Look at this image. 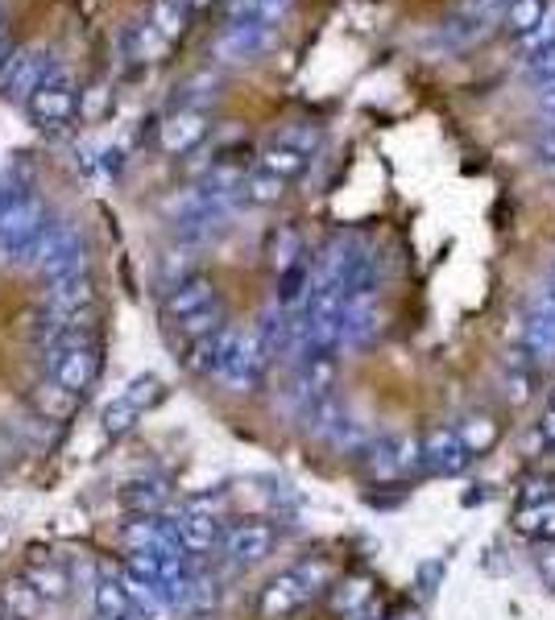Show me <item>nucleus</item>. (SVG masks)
Returning a JSON list of instances; mask_svg holds the SVG:
<instances>
[{
    "instance_id": "obj_1",
    "label": "nucleus",
    "mask_w": 555,
    "mask_h": 620,
    "mask_svg": "<svg viewBox=\"0 0 555 620\" xmlns=\"http://www.w3.org/2000/svg\"><path fill=\"white\" fill-rule=\"evenodd\" d=\"M162 319L175 327L178 335H187V340H204L212 331H220L224 310L216 286L204 273H191V278L166 286V294H162Z\"/></svg>"
},
{
    "instance_id": "obj_2",
    "label": "nucleus",
    "mask_w": 555,
    "mask_h": 620,
    "mask_svg": "<svg viewBox=\"0 0 555 620\" xmlns=\"http://www.w3.org/2000/svg\"><path fill=\"white\" fill-rule=\"evenodd\" d=\"M270 356L261 352L254 331H237V327H220L216 331V381L233 389V393H249L261 385Z\"/></svg>"
},
{
    "instance_id": "obj_3",
    "label": "nucleus",
    "mask_w": 555,
    "mask_h": 620,
    "mask_svg": "<svg viewBox=\"0 0 555 620\" xmlns=\"http://www.w3.org/2000/svg\"><path fill=\"white\" fill-rule=\"evenodd\" d=\"M42 281L66 278V273H80L88 269V245H83V232L66 219H50V228L42 232L33 257L25 261Z\"/></svg>"
},
{
    "instance_id": "obj_4",
    "label": "nucleus",
    "mask_w": 555,
    "mask_h": 620,
    "mask_svg": "<svg viewBox=\"0 0 555 620\" xmlns=\"http://www.w3.org/2000/svg\"><path fill=\"white\" fill-rule=\"evenodd\" d=\"M328 583V567L323 562H299V567H286L282 575H274L270 588L261 591V617L282 620L290 612H299L307 600H316Z\"/></svg>"
},
{
    "instance_id": "obj_5",
    "label": "nucleus",
    "mask_w": 555,
    "mask_h": 620,
    "mask_svg": "<svg viewBox=\"0 0 555 620\" xmlns=\"http://www.w3.org/2000/svg\"><path fill=\"white\" fill-rule=\"evenodd\" d=\"M47 228H50L47 203L38 199V195H25L17 207H9V211L0 216V261L25 265Z\"/></svg>"
},
{
    "instance_id": "obj_6",
    "label": "nucleus",
    "mask_w": 555,
    "mask_h": 620,
    "mask_svg": "<svg viewBox=\"0 0 555 620\" xmlns=\"http://www.w3.org/2000/svg\"><path fill=\"white\" fill-rule=\"evenodd\" d=\"M47 356V376L50 381H59L63 389H71L75 397H83L88 389L95 385V372H100V352H95V343L88 335H71L63 340L59 348H50L42 352Z\"/></svg>"
},
{
    "instance_id": "obj_7",
    "label": "nucleus",
    "mask_w": 555,
    "mask_h": 620,
    "mask_svg": "<svg viewBox=\"0 0 555 620\" xmlns=\"http://www.w3.org/2000/svg\"><path fill=\"white\" fill-rule=\"evenodd\" d=\"M316 145H319L316 128L295 124V128L278 133V137H274L270 145L261 149V157H257L254 166H261L266 174H274V178L290 183V178H299V174L307 170V162H311V154H316Z\"/></svg>"
},
{
    "instance_id": "obj_8",
    "label": "nucleus",
    "mask_w": 555,
    "mask_h": 620,
    "mask_svg": "<svg viewBox=\"0 0 555 620\" xmlns=\"http://www.w3.org/2000/svg\"><path fill=\"white\" fill-rule=\"evenodd\" d=\"M25 108H30L33 124H42V128H63L75 116V79L59 59L47 71V79L38 83V92L25 100Z\"/></svg>"
},
{
    "instance_id": "obj_9",
    "label": "nucleus",
    "mask_w": 555,
    "mask_h": 620,
    "mask_svg": "<svg viewBox=\"0 0 555 620\" xmlns=\"http://www.w3.org/2000/svg\"><path fill=\"white\" fill-rule=\"evenodd\" d=\"M50 66H54V54H50V50H38V46L9 50V54L0 59V95L25 104V100L38 92V83L47 79Z\"/></svg>"
},
{
    "instance_id": "obj_10",
    "label": "nucleus",
    "mask_w": 555,
    "mask_h": 620,
    "mask_svg": "<svg viewBox=\"0 0 555 620\" xmlns=\"http://www.w3.org/2000/svg\"><path fill=\"white\" fill-rule=\"evenodd\" d=\"M518 348L535 360L555 356V294L547 286H543L539 294L531 298V307H526L523 327H518Z\"/></svg>"
},
{
    "instance_id": "obj_11",
    "label": "nucleus",
    "mask_w": 555,
    "mask_h": 620,
    "mask_svg": "<svg viewBox=\"0 0 555 620\" xmlns=\"http://www.w3.org/2000/svg\"><path fill=\"white\" fill-rule=\"evenodd\" d=\"M423 467V438L402 434V438H381L369 447V472L378 480H402Z\"/></svg>"
},
{
    "instance_id": "obj_12",
    "label": "nucleus",
    "mask_w": 555,
    "mask_h": 620,
    "mask_svg": "<svg viewBox=\"0 0 555 620\" xmlns=\"http://www.w3.org/2000/svg\"><path fill=\"white\" fill-rule=\"evenodd\" d=\"M473 464V451L464 447L461 431L440 426V431L423 434V467L435 476H461L464 467Z\"/></svg>"
},
{
    "instance_id": "obj_13",
    "label": "nucleus",
    "mask_w": 555,
    "mask_h": 620,
    "mask_svg": "<svg viewBox=\"0 0 555 620\" xmlns=\"http://www.w3.org/2000/svg\"><path fill=\"white\" fill-rule=\"evenodd\" d=\"M92 302H95V281L88 269L47 281V290H42V307L59 310V314H75V319H83Z\"/></svg>"
},
{
    "instance_id": "obj_14",
    "label": "nucleus",
    "mask_w": 555,
    "mask_h": 620,
    "mask_svg": "<svg viewBox=\"0 0 555 620\" xmlns=\"http://www.w3.org/2000/svg\"><path fill=\"white\" fill-rule=\"evenodd\" d=\"M207 137V112L199 104H178L166 124H162V149L166 154H191L195 145H204Z\"/></svg>"
},
{
    "instance_id": "obj_15",
    "label": "nucleus",
    "mask_w": 555,
    "mask_h": 620,
    "mask_svg": "<svg viewBox=\"0 0 555 620\" xmlns=\"http://www.w3.org/2000/svg\"><path fill=\"white\" fill-rule=\"evenodd\" d=\"M278 38V25H257V21H228L220 33V54L228 62L257 59L261 50H270V42Z\"/></svg>"
},
{
    "instance_id": "obj_16",
    "label": "nucleus",
    "mask_w": 555,
    "mask_h": 620,
    "mask_svg": "<svg viewBox=\"0 0 555 620\" xmlns=\"http://www.w3.org/2000/svg\"><path fill=\"white\" fill-rule=\"evenodd\" d=\"M274 550V529L266 521H240L224 534V555L233 558L237 567H254Z\"/></svg>"
},
{
    "instance_id": "obj_17",
    "label": "nucleus",
    "mask_w": 555,
    "mask_h": 620,
    "mask_svg": "<svg viewBox=\"0 0 555 620\" xmlns=\"http://www.w3.org/2000/svg\"><path fill=\"white\" fill-rule=\"evenodd\" d=\"M381 331V307L378 298L369 302H349L345 307V323H340V348H366Z\"/></svg>"
},
{
    "instance_id": "obj_18",
    "label": "nucleus",
    "mask_w": 555,
    "mask_h": 620,
    "mask_svg": "<svg viewBox=\"0 0 555 620\" xmlns=\"http://www.w3.org/2000/svg\"><path fill=\"white\" fill-rule=\"evenodd\" d=\"M175 526H178V546H183V555L187 558L207 555L212 546L220 542V521H216V517L183 513V517H175Z\"/></svg>"
},
{
    "instance_id": "obj_19",
    "label": "nucleus",
    "mask_w": 555,
    "mask_h": 620,
    "mask_svg": "<svg viewBox=\"0 0 555 620\" xmlns=\"http://www.w3.org/2000/svg\"><path fill=\"white\" fill-rule=\"evenodd\" d=\"M33 410H38V418L47 422H66L75 410H80V397L71 393V389H63L59 381H42V385H33Z\"/></svg>"
},
{
    "instance_id": "obj_20",
    "label": "nucleus",
    "mask_w": 555,
    "mask_h": 620,
    "mask_svg": "<svg viewBox=\"0 0 555 620\" xmlns=\"http://www.w3.org/2000/svg\"><path fill=\"white\" fill-rule=\"evenodd\" d=\"M25 579H30L33 591H38L47 604H59V600H66V591H71V579H66V571L54 558H30Z\"/></svg>"
},
{
    "instance_id": "obj_21",
    "label": "nucleus",
    "mask_w": 555,
    "mask_h": 620,
    "mask_svg": "<svg viewBox=\"0 0 555 620\" xmlns=\"http://www.w3.org/2000/svg\"><path fill=\"white\" fill-rule=\"evenodd\" d=\"M514 529H518L523 538L555 542V496H543V500L523 505V509L514 513Z\"/></svg>"
},
{
    "instance_id": "obj_22",
    "label": "nucleus",
    "mask_w": 555,
    "mask_h": 620,
    "mask_svg": "<svg viewBox=\"0 0 555 620\" xmlns=\"http://www.w3.org/2000/svg\"><path fill=\"white\" fill-rule=\"evenodd\" d=\"M307 261V248H302V232L295 224H282V228H274L270 236V265L274 273H286V269H295V265Z\"/></svg>"
},
{
    "instance_id": "obj_23",
    "label": "nucleus",
    "mask_w": 555,
    "mask_h": 620,
    "mask_svg": "<svg viewBox=\"0 0 555 620\" xmlns=\"http://www.w3.org/2000/svg\"><path fill=\"white\" fill-rule=\"evenodd\" d=\"M166 500H171V493H166V484H158V480H133L121 488V505L133 509V517L162 513L166 509Z\"/></svg>"
},
{
    "instance_id": "obj_24",
    "label": "nucleus",
    "mask_w": 555,
    "mask_h": 620,
    "mask_svg": "<svg viewBox=\"0 0 555 620\" xmlns=\"http://www.w3.org/2000/svg\"><path fill=\"white\" fill-rule=\"evenodd\" d=\"M366 604H373V579H366V575H352V579H345V583H336L332 608L345 620H349L352 612H361Z\"/></svg>"
},
{
    "instance_id": "obj_25",
    "label": "nucleus",
    "mask_w": 555,
    "mask_h": 620,
    "mask_svg": "<svg viewBox=\"0 0 555 620\" xmlns=\"http://www.w3.org/2000/svg\"><path fill=\"white\" fill-rule=\"evenodd\" d=\"M282 195H286L282 178L266 174L261 166H249V174H245V203H249V207H270V203H278Z\"/></svg>"
},
{
    "instance_id": "obj_26",
    "label": "nucleus",
    "mask_w": 555,
    "mask_h": 620,
    "mask_svg": "<svg viewBox=\"0 0 555 620\" xmlns=\"http://www.w3.org/2000/svg\"><path fill=\"white\" fill-rule=\"evenodd\" d=\"M142 422V410L129 402L125 393H116L109 405H104V414H100V426H104V434L109 438H121V434H129L133 426Z\"/></svg>"
},
{
    "instance_id": "obj_27",
    "label": "nucleus",
    "mask_w": 555,
    "mask_h": 620,
    "mask_svg": "<svg viewBox=\"0 0 555 620\" xmlns=\"http://www.w3.org/2000/svg\"><path fill=\"white\" fill-rule=\"evenodd\" d=\"M464 438V447L473 451V455H485V451L497 443V434H502V426H497V418H490V414H469V418L456 426Z\"/></svg>"
},
{
    "instance_id": "obj_28",
    "label": "nucleus",
    "mask_w": 555,
    "mask_h": 620,
    "mask_svg": "<svg viewBox=\"0 0 555 620\" xmlns=\"http://www.w3.org/2000/svg\"><path fill=\"white\" fill-rule=\"evenodd\" d=\"M4 608L13 612V620H38V612H42V596L33 591L30 579H13V583L4 588Z\"/></svg>"
},
{
    "instance_id": "obj_29",
    "label": "nucleus",
    "mask_w": 555,
    "mask_h": 620,
    "mask_svg": "<svg viewBox=\"0 0 555 620\" xmlns=\"http://www.w3.org/2000/svg\"><path fill=\"white\" fill-rule=\"evenodd\" d=\"M547 9H552V0H514L502 21L514 30V38H523V33H531L547 17Z\"/></svg>"
},
{
    "instance_id": "obj_30",
    "label": "nucleus",
    "mask_w": 555,
    "mask_h": 620,
    "mask_svg": "<svg viewBox=\"0 0 555 620\" xmlns=\"http://www.w3.org/2000/svg\"><path fill=\"white\" fill-rule=\"evenodd\" d=\"M514 42H518V54H523L526 62L539 59L543 50H552V46H555V4L547 9V17H543L535 30L523 33V38H514Z\"/></svg>"
},
{
    "instance_id": "obj_31",
    "label": "nucleus",
    "mask_w": 555,
    "mask_h": 620,
    "mask_svg": "<svg viewBox=\"0 0 555 620\" xmlns=\"http://www.w3.org/2000/svg\"><path fill=\"white\" fill-rule=\"evenodd\" d=\"M162 393H166V385H162L158 376H154V372H145V376H133V381H129V389H125V397L133 405H137V410H150V405H158L162 402Z\"/></svg>"
},
{
    "instance_id": "obj_32",
    "label": "nucleus",
    "mask_w": 555,
    "mask_h": 620,
    "mask_svg": "<svg viewBox=\"0 0 555 620\" xmlns=\"http://www.w3.org/2000/svg\"><path fill=\"white\" fill-rule=\"evenodd\" d=\"M526 79H531L539 92H555V46L543 50L539 59L526 62Z\"/></svg>"
},
{
    "instance_id": "obj_33",
    "label": "nucleus",
    "mask_w": 555,
    "mask_h": 620,
    "mask_svg": "<svg viewBox=\"0 0 555 620\" xmlns=\"http://www.w3.org/2000/svg\"><path fill=\"white\" fill-rule=\"evenodd\" d=\"M506 402H514V405L531 402V372H514V376H506Z\"/></svg>"
},
{
    "instance_id": "obj_34",
    "label": "nucleus",
    "mask_w": 555,
    "mask_h": 620,
    "mask_svg": "<svg viewBox=\"0 0 555 620\" xmlns=\"http://www.w3.org/2000/svg\"><path fill=\"white\" fill-rule=\"evenodd\" d=\"M535 154H539V166L543 170H552L555 174V128H547L539 137V145H535Z\"/></svg>"
},
{
    "instance_id": "obj_35",
    "label": "nucleus",
    "mask_w": 555,
    "mask_h": 620,
    "mask_svg": "<svg viewBox=\"0 0 555 620\" xmlns=\"http://www.w3.org/2000/svg\"><path fill=\"white\" fill-rule=\"evenodd\" d=\"M25 195H30V190H25V186L21 183H0V216H4V211H9V207H17V203L25 199Z\"/></svg>"
},
{
    "instance_id": "obj_36",
    "label": "nucleus",
    "mask_w": 555,
    "mask_h": 620,
    "mask_svg": "<svg viewBox=\"0 0 555 620\" xmlns=\"http://www.w3.org/2000/svg\"><path fill=\"white\" fill-rule=\"evenodd\" d=\"M539 571H543V579L555 588V546H547V550L539 555Z\"/></svg>"
},
{
    "instance_id": "obj_37",
    "label": "nucleus",
    "mask_w": 555,
    "mask_h": 620,
    "mask_svg": "<svg viewBox=\"0 0 555 620\" xmlns=\"http://www.w3.org/2000/svg\"><path fill=\"white\" fill-rule=\"evenodd\" d=\"M539 434H543V438H547V443H552V447H555V410H547V414H543Z\"/></svg>"
},
{
    "instance_id": "obj_38",
    "label": "nucleus",
    "mask_w": 555,
    "mask_h": 620,
    "mask_svg": "<svg viewBox=\"0 0 555 620\" xmlns=\"http://www.w3.org/2000/svg\"><path fill=\"white\" fill-rule=\"evenodd\" d=\"M349 620H386V617H381V608H378V600H373V604H366V608H361V612H352V617Z\"/></svg>"
},
{
    "instance_id": "obj_39",
    "label": "nucleus",
    "mask_w": 555,
    "mask_h": 620,
    "mask_svg": "<svg viewBox=\"0 0 555 620\" xmlns=\"http://www.w3.org/2000/svg\"><path fill=\"white\" fill-rule=\"evenodd\" d=\"M390 620H423L419 612H398V617H390Z\"/></svg>"
},
{
    "instance_id": "obj_40",
    "label": "nucleus",
    "mask_w": 555,
    "mask_h": 620,
    "mask_svg": "<svg viewBox=\"0 0 555 620\" xmlns=\"http://www.w3.org/2000/svg\"><path fill=\"white\" fill-rule=\"evenodd\" d=\"M0 59H4V17H0Z\"/></svg>"
},
{
    "instance_id": "obj_41",
    "label": "nucleus",
    "mask_w": 555,
    "mask_h": 620,
    "mask_svg": "<svg viewBox=\"0 0 555 620\" xmlns=\"http://www.w3.org/2000/svg\"><path fill=\"white\" fill-rule=\"evenodd\" d=\"M547 290H552V294H555V273H552V281H547Z\"/></svg>"
},
{
    "instance_id": "obj_42",
    "label": "nucleus",
    "mask_w": 555,
    "mask_h": 620,
    "mask_svg": "<svg viewBox=\"0 0 555 620\" xmlns=\"http://www.w3.org/2000/svg\"><path fill=\"white\" fill-rule=\"evenodd\" d=\"M547 410H555V389H552V405H547Z\"/></svg>"
},
{
    "instance_id": "obj_43",
    "label": "nucleus",
    "mask_w": 555,
    "mask_h": 620,
    "mask_svg": "<svg viewBox=\"0 0 555 620\" xmlns=\"http://www.w3.org/2000/svg\"><path fill=\"white\" fill-rule=\"evenodd\" d=\"M195 4H199V0H195Z\"/></svg>"
}]
</instances>
